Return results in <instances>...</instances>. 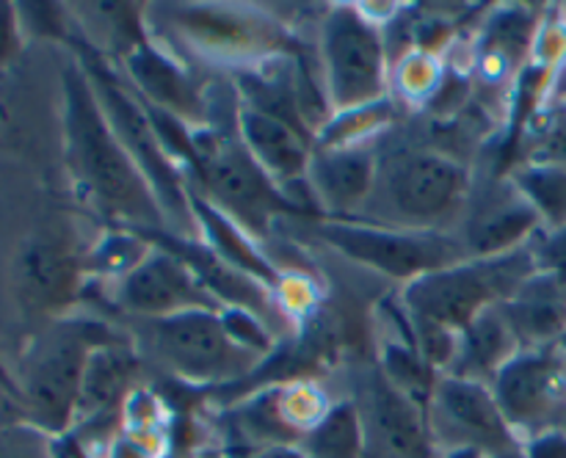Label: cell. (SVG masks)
<instances>
[{
	"label": "cell",
	"mask_w": 566,
	"mask_h": 458,
	"mask_svg": "<svg viewBox=\"0 0 566 458\" xmlns=\"http://www.w3.org/2000/svg\"><path fill=\"white\" fill-rule=\"evenodd\" d=\"M484 143L473 141L468 121L409 116L379 143L374 188L354 221L403 232L453 235L479 177Z\"/></svg>",
	"instance_id": "obj_1"
},
{
	"label": "cell",
	"mask_w": 566,
	"mask_h": 458,
	"mask_svg": "<svg viewBox=\"0 0 566 458\" xmlns=\"http://www.w3.org/2000/svg\"><path fill=\"white\" fill-rule=\"evenodd\" d=\"M61 163L77 210L97 226L169 235L147 177L105 119L75 50L61 64Z\"/></svg>",
	"instance_id": "obj_2"
},
{
	"label": "cell",
	"mask_w": 566,
	"mask_h": 458,
	"mask_svg": "<svg viewBox=\"0 0 566 458\" xmlns=\"http://www.w3.org/2000/svg\"><path fill=\"white\" fill-rule=\"evenodd\" d=\"M144 33L205 81L304 50L298 28L263 3H144Z\"/></svg>",
	"instance_id": "obj_3"
},
{
	"label": "cell",
	"mask_w": 566,
	"mask_h": 458,
	"mask_svg": "<svg viewBox=\"0 0 566 458\" xmlns=\"http://www.w3.org/2000/svg\"><path fill=\"white\" fill-rule=\"evenodd\" d=\"M116 334L122 323L103 312H72L39 326L11 375V403L22 419L59 439L70 434L88 353Z\"/></svg>",
	"instance_id": "obj_4"
},
{
	"label": "cell",
	"mask_w": 566,
	"mask_h": 458,
	"mask_svg": "<svg viewBox=\"0 0 566 458\" xmlns=\"http://www.w3.org/2000/svg\"><path fill=\"white\" fill-rule=\"evenodd\" d=\"M125 326L147 373L197 392L235 390L269 364L227 329L221 309H191L158 320H116Z\"/></svg>",
	"instance_id": "obj_5"
},
{
	"label": "cell",
	"mask_w": 566,
	"mask_h": 458,
	"mask_svg": "<svg viewBox=\"0 0 566 458\" xmlns=\"http://www.w3.org/2000/svg\"><path fill=\"white\" fill-rule=\"evenodd\" d=\"M280 241L298 248L326 252L348 270L368 274L392 292L418 276L464 259L451 235L403 232L365 221H335L318 215H287L276 230Z\"/></svg>",
	"instance_id": "obj_6"
},
{
	"label": "cell",
	"mask_w": 566,
	"mask_h": 458,
	"mask_svg": "<svg viewBox=\"0 0 566 458\" xmlns=\"http://www.w3.org/2000/svg\"><path fill=\"white\" fill-rule=\"evenodd\" d=\"M186 171L191 191L235 221L269 252L287 215H310L291 202L238 138L235 125H210L188 138Z\"/></svg>",
	"instance_id": "obj_7"
},
{
	"label": "cell",
	"mask_w": 566,
	"mask_h": 458,
	"mask_svg": "<svg viewBox=\"0 0 566 458\" xmlns=\"http://www.w3.org/2000/svg\"><path fill=\"white\" fill-rule=\"evenodd\" d=\"M534 241L501 257L459 259L412 279L392 292L403 320L409 326H440L459 334L484 309L512 301L539 274Z\"/></svg>",
	"instance_id": "obj_8"
},
{
	"label": "cell",
	"mask_w": 566,
	"mask_h": 458,
	"mask_svg": "<svg viewBox=\"0 0 566 458\" xmlns=\"http://www.w3.org/2000/svg\"><path fill=\"white\" fill-rule=\"evenodd\" d=\"M75 50V55L81 58L116 138L127 149L133 163L147 177L149 188H153L155 199H158L160 210H164L169 235L182 237V241H199V224L197 215H193L188 171L171 155L169 143H166L164 132H160L158 121L153 119L147 105L130 92V86L105 61H99L88 50Z\"/></svg>",
	"instance_id": "obj_9"
},
{
	"label": "cell",
	"mask_w": 566,
	"mask_h": 458,
	"mask_svg": "<svg viewBox=\"0 0 566 458\" xmlns=\"http://www.w3.org/2000/svg\"><path fill=\"white\" fill-rule=\"evenodd\" d=\"M313 61L332 116L390 99V50L385 28L359 3H329L313 22Z\"/></svg>",
	"instance_id": "obj_10"
},
{
	"label": "cell",
	"mask_w": 566,
	"mask_h": 458,
	"mask_svg": "<svg viewBox=\"0 0 566 458\" xmlns=\"http://www.w3.org/2000/svg\"><path fill=\"white\" fill-rule=\"evenodd\" d=\"M94 237L81 241L66 221H59L28 232L17 243L9 265V287L25 318L44 326L77 312L88 298L86 254Z\"/></svg>",
	"instance_id": "obj_11"
},
{
	"label": "cell",
	"mask_w": 566,
	"mask_h": 458,
	"mask_svg": "<svg viewBox=\"0 0 566 458\" xmlns=\"http://www.w3.org/2000/svg\"><path fill=\"white\" fill-rule=\"evenodd\" d=\"M88 292H97L92 298L103 301V315L114 320H158L191 309H224L186 259L155 241L136 268Z\"/></svg>",
	"instance_id": "obj_12"
},
{
	"label": "cell",
	"mask_w": 566,
	"mask_h": 458,
	"mask_svg": "<svg viewBox=\"0 0 566 458\" xmlns=\"http://www.w3.org/2000/svg\"><path fill=\"white\" fill-rule=\"evenodd\" d=\"M431 441L440 452L475 450L486 458L523 450V439L509 425L490 384L440 373L426 406Z\"/></svg>",
	"instance_id": "obj_13"
},
{
	"label": "cell",
	"mask_w": 566,
	"mask_h": 458,
	"mask_svg": "<svg viewBox=\"0 0 566 458\" xmlns=\"http://www.w3.org/2000/svg\"><path fill=\"white\" fill-rule=\"evenodd\" d=\"M348 379L363 423V458H440L426 412L385 379L374 356L352 364Z\"/></svg>",
	"instance_id": "obj_14"
},
{
	"label": "cell",
	"mask_w": 566,
	"mask_h": 458,
	"mask_svg": "<svg viewBox=\"0 0 566 458\" xmlns=\"http://www.w3.org/2000/svg\"><path fill=\"white\" fill-rule=\"evenodd\" d=\"M536 235H542L539 215L509 180L506 169L492 163H486V169L479 166L470 202L451 235L462 248L464 259H486L517 252Z\"/></svg>",
	"instance_id": "obj_15"
},
{
	"label": "cell",
	"mask_w": 566,
	"mask_h": 458,
	"mask_svg": "<svg viewBox=\"0 0 566 458\" xmlns=\"http://www.w3.org/2000/svg\"><path fill=\"white\" fill-rule=\"evenodd\" d=\"M379 143H315L304 177V199L318 219L354 221L374 188Z\"/></svg>",
	"instance_id": "obj_16"
},
{
	"label": "cell",
	"mask_w": 566,
	"mask_h": 458,
	"mask_svg": "<svg viewBox=\"0 0 566 458\" xmlns=\"http://www.w3.org/2000/svg\"><path fill=\"white\" fill-rule=\"evenodd\" d=\"M144 375H147V368H144L142 356L136 353L125 326H122V334L99 342L88 353L72 430H94L97 425L105 430H108V425L119 428L127 397L138 386L147 384ZM108 434H114V430H108Z\"/></svg>",
	"instance_id": "obj_17"
},
{
	"label": "cell",
	"mask_w": 566,
	"mask_h": 458,
	"mask_svg": "<svg viewBox=\"0 0 566 458\" xmlns=\"http://www.w3.org/2000/svg\"><path fill=\"white\" fill-rule=\"evenodd\" d=\"M235 132L247 152L254 158V163L269 174V180L296 207L310 213L307 199H304V177H307L310 155H313V138L298 132L287 121L260 114V110L241 103H238L235 114Z\"/></svg>",
	"instance_id": "obj_18"
},
{
	"label": "cell",
	"mask_w": 566,
	"mask_h": 458,
	"mask_svg": "<svg viewBox=\"0 0 566 458\" xmlns=\"http://www.w3.org/2000/svg\"><path fill=\"white\" fill-rule=\"evenodd\" d=\"M523 351H551L566 334V292L545 270L503 303Z\"/></svg>",
	"instance_id": "obj_19"
},
{
	"label": "cell",
	"mask_w": 566,
	"mask_h": 458,
	"mask_svg": "<svg viewBox=\"0 0 566 458\" xmlns=\"http://www.w3.org/2000/svg\"><path fill=\"white\" fill-rule=\"evenodd\" d=\"M523 351L512 323H509L503 303L484 309L468 329L459 331L457 356L448 373L462 379L492 384L497 373Z\"/></svg>",
	"instance_id": "obj_20"
},
{
	"label": "cell",
	"mask_w": 566,
	"mask_h": 458,
	"mask_svg": "<svg viewBox=\"0 0 566 458\" xmlns=\"http://www.w3.org/2000/svg\"><path fill=\"white\" fill-rule=\"evenodd\" d=\"M506 177L539 215L545 235L566 230V169L545 163H509Z\"/></svg>",
	"instance_id": "obj_21"
},
{
	"label": "cell",
	"mask_w": 566,
	"mask_h": 458,
	"mask_svg": "<svg viewBox=\"0 0 566 458\" xmlns=\"http://www.w3.org/2000/svg\"><path fill=\"white\" fill-rule=\"evenodd\" d=\"M298 450L304 458H363V423L348 392L307 430Z\"/></svg>",
	"instance_id": "obj_22"
},
{
	"label": "cell",
	"mask_w": 566,
	"mask_h": 458,
	"mask_svg": "<svg viewBox=\"0 0 566 458\" xmlns=\"http://www.w3.org/2000/svg\"><path fill=\"white\" fill-rule=\"evenodd\" d=\"M0 458H61L59 436L22 417L0 423Z\"/></svg>",
	"instance_id": "obj_23"
},
{
	"label": "cell",
	"mask_w": 566,
	"mask_h": 458,
	"mask_svg": "<svg viewBox=\"0 0 566 458\" xmlns=\"http://www.w3.org/2000/svg\"><path fill=\"white\" fill-rule=\"evenodd\" d=\"M22 44H25V33H22L17 3L0 0V81H3V77L14 70L17 61H20Z\"/></svg>",
	"instance_id": "obj_24"
},
{
	"label": "cell",
	"mask_w": 566,
	"mask_h": 458,
	"mask_svg": "<svg viewBox=\"0 0 566 458\" xmlns=\"http://www.w3.org/2000/svg\"><path fill=\"white\" fill-rule=\"evenodd\" d=\"M525 458H566V428H547L523 441Z\"/></svg>",
	"instance_id": "obj_25"
},
{
	"label": "cell",
	"mask_w": 566,
	"mask_h": 458,
	"mask_svg": "<svg viewBox=\"0 0 566 458\" xmlns=\"http://www.w3.org/2000/svg\"><path fill=\"white\" fill-rule=\"evenodd\" d=\"M230 458H304L298 447H254V450H230Z\"/></svg>",
	"instance_id": "obj_26"
},
{
	"label": "cell",
	"mask_w": 566,
	"mask_h": 458,
	"mask_svg": "<svg viewBox=\"0 0 566 458\" xmlns=\"http://www.w3.org/2000/svg\"><path fill=\"white\" fill-rule=\"evenodd\" d=\"M564 97H566V64L562 66V72H558V75L553 77L551 86H547V94H545V99H542V103H539V108H542V105L564 103Z\"/></svg>",
	"instance_id": "obj_27"
},
{
	"label": "cell",
	"mask_w": 566,
	"mask_h": 458,
	"mask_svg": "<svg viewBox=\"0 0 566 458\" xmlns=\"http://www.w3.org/2000/svg\"><path fill=\"white\" fill-rule=\"evenodd\" d=\"M440 458H486V456L475 450H448V452H440Z\"/></svg>",
	"instance_id": "obj_28"
},
{
	"label": "cell",
	"mask_w": 566,
	"mask_h": 458,
	"mask_svg": "<svg viewBox=\"0 0 566 458\" xmlns=\"http://www.w3.org/2000/svg\"><path fill=\"white\" fill-rule=\"evenodd\" d=\"M0 390H3V392H6V395H9V397H11V375H9V373H6V370H3V368H0Z\"/></svg>",
	"instance_id": "obj_29"
},
{
	"label": "cell",
	"mask_w": 566,
	"mask_h": 458,
	"mask_svg": "<svg viewBox=\"0 0 566 458\" xmlns=\"http://www.w3.org/2000/svg\"><path fill=\"white\" fill-rule=\"evenodd\" d=\"M6 401H9V395H6V392L3 390H0V406H3V403Z\"/></svg>",
	"instance_id": "obj_30"
},
{
	"label": "cell",
	"mask_w": 566,
	"mask_h": 458,
	"mask_svg": "<svg viewBox=\"0 0 566 458\" xmlns=\"http://www.w3.org/2000/svg\"><path fill=\"white\" fill-rule=\"evenodd\" d=\"M558 105H564V110H566V97H564V103H558Z\"/></svg>",
	"instance_id": "obj_31"
}]
</instances>
